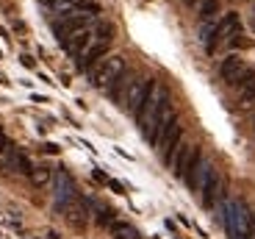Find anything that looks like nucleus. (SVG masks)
Segmentation results:
<instances>
[{"instance_id": "8", "label": "nucleus", "mask_w": 255, "mask_h": 239, "mask_svg": "<svg viewBox=\"0 0 255 239\" xmlns=\"http://www.w3.org/2000/svg\"><path fill=\"white\" fill-rule=\"evenodd\" d=\"M92 45H95V33L92 31H83V33H75V36L64 39V47H67L72 56H83Z\"/></svg>"}, {"instance_id": "11", "label": "nucleus", "mask_w": 255, "mask_h": 239, "mask_svg": "<svg viewBox=\"0 0 255 239\" xmlns=\"http://www.w3.org/2000/svg\"><path fill=\"white\" fill-rule=\"evenodd\" d=\"M31 181L36 184V187H45V184L50 181V170H47V167H36L31 173Z\"/></svg>"}, {"instance_id": "1", "label": "nucleus", "mask_w": 255, "mask_h": 239, "mask_svg": "<svg viewBox=\"0 0 255 239\" xmlns=\"http://www.w3.org/2000/svg\"><path fill=\"white\" fill-rule=\"evenodd\" d=\"M122 72H125V58L122 56H109L92 70V84H95L97 89H109Z\"/></svg>"}, {"instance_id": "3", "label": "nucleus", "mask_w": 255, "mask_h": 239, "mask_svg": "<svg viewBox=\"0 0 255 239\" xmlns=\"http://www.w3.org/2000/svg\"><path fill=\"white\" fill-rule=\"evenodd\" d=\"M180 136H183V128H180L178 117H175V120H169V123L161 128L158 148H161V156H164V162H166V164H172L175 153H178V148H180Z\"/></svg>"}, {"instance_id": "6", "label": "nucleus", "mask_w": 255, "mask_h": 239, "mask_svg": "<svg viewBox=\"0 0 255 239\" xmlns=\"http://www.w3.org/2000/svg\"><path fill=\"white\" fill-rule=\"evenodd\" d=\"M244 72H247V67H244V61L239 56H228V58H222V64H219V75H222V81H228L230 86H236Z\"/></svg>"}, {"instance_id": "13", "label": "nucleus", "mask_w": 255, "mask_h": 239, "mask_svg": "<svg viewBox=\"0 0 255 239\" xmlns=\"http://www.w3.org/2000/svg\"><path fill=\"white\" fill-rule=\"evenodd\" d=\"M78 0H53V8L56 11H61V17H67V14L72 11V6H75Z\"/></svg>"}, {"instance_id": "5", "label": "nucleus", "mask_w": 255, "mask_h": 239, "mask_svg": "<svg viewBox=\"0 0 255 239\" xmlns=\"http://www.w3.org/2000/svg\"><path fill=\"white\" fill-rule=\"evenodd\" d=\"M200 195H203V203H205L208 209H214L219 201H225V181H222V175H219L214 167H211L208 175H205Z\"/></svg>"}, {"instance_id": "7", "label": "nucleus", "mask_w": 255, "mask_h": 239, "mask_svg": "<svg viewBox=\"0 0 255 239\" xmlns=\"http://www.w3.org/2000/svg\"><path fill=\"white\" fill-rule=\"evenodd\" d=\"M106 53H109V42H95V45H92L89 50L81 56L78 67H81L83 72H92V70H95V67L103 61V56H106Z\"/></svg>"}, {"instance_id": "9", "label": "nucleus", "mask_w": 255, "mask_h": 239, "mask_svg": "<svg viewBox=\"0 0 255 239\" xmlns=\"http://www.w3.org/2000/svg\"><path fill=\"white\" fill-rule=\"evenodd\" d=\"M219 14V0H203L200 3V19L203 22H214Z\"/></svg>"}, {"instance_id": "15", "label": "nucleus", "mask_w": 255, "mask_h": 239, "mask_svg": "<svg viewBox=\"0 0 255 239\" xmlns=\"http://www.w3.org/2000/svg\"><path fill=\"white\" fill-rule=\"evenodd\" d=\"M186 3H189V6H191V3H194V0H186Z\"/></svg>"}, {"instance_id": "2", "label": "nucleus", "mask_w": 255, "mask_h": 239, "mask_svg": "<svg viewBox=\"0 0 255 239\" xmlns=\"http://www.w3.org/2000/svg\"><path fill=\"white\" fill-rule=\"evenodd\" d=\"M155 81H150V78H136L128 84L125 89V97H122V106H125V111H130V114H139V109L144 106L147 95H150V89H153Z\"/></svg>"}, {"instance_id": "4", "label": "nucleus", "mask_w": 255, "mask_h": 239, "mask_svg": "<svg viewBox=\"0 0 255 239\" xmlns=\"http://www.w3.org/2000/svg\"><path fill=\"white\" fill-rule=\"evenodd\" d=\"M92 25H95V17H92V14H67V17H61L56 22V33L64 42V39L75 36V33L92 31Z\"/></svg>"}, {"instance_id": "10", "label": "nucleus", "mask_w": 255, "mask_h": 239, "mask_svg": "<svg viewBox=\"0 0 255 239\" xmlns=\"http://www.w3.org/2000/svg\"><path fill=\"white\" fill-rule=\"evenodd\" d=\"M92 33H95V42H109L111 45V39H114V25H109V22H97Z\"/></svg>"}, {"instance_id": "12", "label": "nucleus", "mask_w": 255, "mask_h": 239, "mask_svg": "<svg viewBox=\"0 0 255 239\" xmlns=\"http://www.w3.org/2000/svg\"><path fill=\"white\" fill-rule=\"evenodd\" d=\"M242 103H244V106L255 103V78H253V81H250V84L242 89Z\"/></svg>"}, {"instance_id": "14", "label": "nucleus", "mask_w": 255, "mask_h": 239, "mask_svg": "<svg viewBox=\"0 0 255 239\" xmlns=\"http://www.w3.org/2000/svg\"><path fill=\"white\" fill-rule=\"evenodd\" d=\"M8 150H11V145H8V139H6V134H3V128H0V156H6Z\"/></svg>"}]
</instances>
